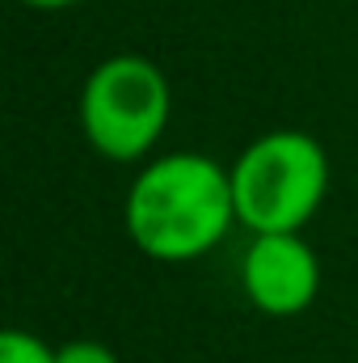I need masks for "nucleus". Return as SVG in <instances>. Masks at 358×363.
<instances>
[{"label": "nucleus", "instance_id": "nucleus-1", "mask_svg": "<svg viewBox=\"0 0 358 363\" xmlns=\"http://www.w3.org/2000/svg\"><path fill=\"white\" fill-rule=\"evenodd\" d=\"M127 233L156 262H194L236 224L232 169L198 152H169L127 190Z\"/></svg>", "mask_w": 358, "mask_h": 363}, {"label": "nucleus", "instance_id": "nucleus-2", "mask_svg": "<svg viewBox=\"0 0 358 363\" xmlns=\"http://www.w3.org/2000/svg\"><path fill=\"white\" fill-rule=\"evenodd\" d=\"M329 190V157L304 131H266L232 165L236 224L253 237L299 233Z\"/></svg>", "mask_w": 358, "mask_h": 363}, {"label": "nucleus", "instance_id": "nucleus-3", "mask_svg": "<svg viewBox=\"0 0 358 363\" xmlns=\"http://www.w3.org/2000/svg\"><path fill=\"white\" fill-rule=\"evenodd\" d=\"M173 114V93L165 72L144 55L101 60L81 93V127L93 152L131 165L144 161L165 135Z\"/></svg>", "mask_w": 358, "mask_h": 363}, {"label": "nucleus", "instance_id": "nucleus-4", "mask_svg": "<svg viewBox=\"0 0 358 363\" xmlns=\"http://www.w3.org/2000/svg\"><path fill=\"white\" fill-rule=\"evenodd\" d=\"M241 287L266 317H295L321 291V262L299 233L253 237L241 262Z\"/></svg>", "mask_w": 358, "mask_h": 363}, {"label": "nucleus", "instance_id": "nucleus-5", "mask_svg": "<svg viewBox=\"0 0 358 363\" xmlns=\"http://www.w3.org/2000/svg\"><path fill=\"white\" fill-rule=\"evenodd\" d=\"M0 363H55V351L25 330H4L0 334Z\"/></svg>", "mask_w": 358, "mask_h": 363}, {"label": "nucleus", "instance_id": "nucleus-6", "mask_svg": "<svg viewBox=\"0 0 358 363\" xmlns=\"http://www.w3.org/2000/svg\"><path fill=\"white\" fill-rule=\"evenodd\" d=\"M55 363H118V355L105 347V342H93V338H76L68 347L55 351Z\"/></svg>", "mask_w": 358, "mask_h": 363}, {"label": "nucleus", "instance_id": "nucleus-7", "mask_svg": "<svg viewBox=\"0 0 358 363\" xmlns=\"http://www.w3.org/2000/svg\"><path fill=\"white\" fill-rule=\"evenodd\" d=\"M21 4H30V9H47V13H55V9H68V4H76V0H21Z\"/></svg>", "mask_w": 358, "mask_h": 363}]
</instances>
